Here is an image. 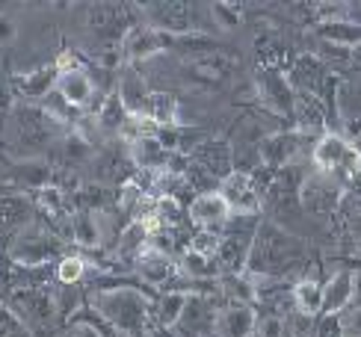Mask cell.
<instances>
[{
	"instance_id": "cell-1",
	"label": "cell",
	"mask_w": 361,
	"mask_h": 337,
	"mask_svg": "<svg viewBox=\"0 0 361 337\" xmlns=\"http://www.w3.org/2000/svg\"><path fill=\"white\" fill-rule=\"evenodd\" d=\"M305 260V243L284 231L279 222H261L255 228L252 249L246 260V275L261 284L267 278H281V275L293 272Z\"/></svg>"
},
{
	"instance_id": "cell-2",
	"label": "cell",
	"mask_w": 361,
	"mask_h": 337,
	"mask_svg": "<svg viewBox=\"0 0 361 337\" xmlns=\"http://www.w3.org/2000/svg\"><path fill=\"white\" fill-rule=\"evenodd\" d=\"M92 308L122 334L137 337L148 326V299L133 287H113L92 293Z\"/></svg>"
},
{
	"instance_id": "cell-3",
	"label": "cell",
	"mask_w": 361,
	"mask_h": 337,
	"mask_svg": "<svg viewBox=\"0 0 361 337\" xmlns=\"http://www.w3.org/2000/svg\"><path fill=\"white\" fill-rule=\"evenodd\" d=\"M343 198H347L343 183L326 172H311L299 183V207H302L308 216H317V219L335 216V210L341 207Z\"/></svg>"
},
{
	"instance_id": "cell-4",
	"label": "cell",
	"mask_w": 361,
	"mask_h": 337,
	"mask_svg": "<svg viewBox=\"0 0 361 337\" xmlns=\"http://www.w3.org/2000/svg\"><path fill=\"white\" fill-rule=\"evenodd\" d=\"M255 92H258L261 104L279 118H293V101L296 89L290 86L288 74L279 68H261L255 74Z\"/></svg>"
},
{
	"instance_id": "cell-5",
	"label": "cell",
	"mask_w": 361,
	"mask_h": 337,
	"mask_svg": "<svg viewBox=\"0 0 361 337\" xmlns=\"http://www.w3.org/2000/svg\"><path fill=\"white\" fill-rule=\"evenodd\" d=\"M175 48V36L163 33V30H154V27H133L130 33L125 36L122 42V56L128 66H140V63H148L154 56H163Z\"/></svg>"
},
{
	"instance_id": "cell-6",
	"label": "cell",
	"mask_w": 361,
	"mask_h": 337,
	"mask_svg": "<svg viewBox=\"0 0 361 337\" xmlns=\"http://www.w3.org/2000/svg\"><path fill=\"white\" fill-rule=\"evenodd\" d=\"M15 125H18V140L27 151H42L54 142L59 121H54L44 113V106L24 104L15 110Z\"/></svg>"
},
{
	"instance_id": "cell-7",
	"label": "cell",
	"mask_w": 361,
	"mask_h": 337,
	"mask_svg": "<svg viewBox=\"0 0 361 337\" xmlns=\"http://www.w3.org/2000/svg\"><path fill=\"white\" fill-rule=\"evenodd\" d=\"M56 255H59V243L44 231H21L9 249V257L24 269L48 266L51 257H56Z\"/></svg>"
},
{
	"instance_id": "cell-8",
	"label": "cell",
	"mask_w": 361,
	"mask_h": 337,
	"mask_svg": "<svg viewBox=\"0 0 361 337\" xmlns=\"http://www.w3.org/2000/svg\"><path fill=\"white\" fill-rule=\"evenodd\" d=\"M302 133L296 130H279V133H267L261 145H258V163L273 168V172H279V168L284 166H293L296 157L302 154Z\"/></svg>"
},
{
	"instance_id": "cell-9",
	"label": "cell",
	"mask_w": 361,
	"mask_h": 337,
	"mask_svg": "<svg viewBox=\"0 0 361 337\" xmlns=\"http://www.w3.org/2000/svg\"><path fill=\"white\" fill-rule=\"evenodd\" d=\"M216 192L225 198V202H228L231 216H255V213L264 207L261 195L255 192V187H252V175L240 172V168H234L228 178L219 180Z\"/></svg>"
},
{
	"instance_id": "cell-10",
	"label": "cell",
	"mask_w": 361,
	"mask_h": 337,
	"mask_svg": "<svg viewBox=\"0 0 361 337\" xmlns=\"http://www.w3.org/2000/svg\"><path fill=\"white\" fill-rule=\"evenodd\" d=\"M190 163L219 183L234 172V148L225 140H204L190 151Z\"/></svg>"
},
{
	"instance_id": "cell-11",
	"label": "cell",
	"mask_w": 361,
	"mask_h": 337,
	"mask_svg": "<svg viewBox=\"0 0 361 337\" xmlns=\"http://www.w3.org/2000/svg\"><path fill=\"white\" fill-rule=\"evenodd\" d=\"M187 219L195 225V231H216L219 234V228H225L231 219V207L216 190L202 192L187 204Z\"/></svg>"
},
{
	"instance_id": "cell-12",
	"label": "cell",
	"mask_w": 361,
	"mask_h": 337,
	"mask_svg": "<svg viewBox=\"0 0 361 337\" xmlns=\"http://www.w3.org/2000/svg\"><path fill=\"white\" fill-rule=\"evenodd\" d=\"M216 326H219L216 305L210 302L207 296L192 293L190 302H187V308H184V317H180V323L175 329L180 334H187V337H214Z\"/></svg>"
},
{
	"instance_id": "cell-13",
	"label": "cell",
	"mask_w": 361,
	"mask_h": 337,
	"mask_svg": "<svg viewBox=\"0 0 361 337\" xmlns=\"http://www.w3.org/2000/svg\"><path fill=\"white\" fill-rule=\"evenodd\" d=\"M187 78L207 86H225L234 78V59L216 51L202 56H187Z\"/></svg>"
},
{
	"instance_id": "cell-14",
	"label": "cell",
	"mask_w": 361,
	"mask_h": 337,
	"mask_svg": "<svg viewBox=\"0 0 361 337\" xmlns=\"http://www.w3.org/2000/svg\"><path fill=\"white\" fill-rule=\"evenodd\" d=\"M145 24L178 39V36L192 33V12L187 4H148Z\"/></svg>"
},
{
	"instance_id": "cell-15",
	"label": "cell",
	"mask_w": 361,
	"mask_h": 337,
	"mask_svg": "<svg viewBox=\"0 0 361 337\" xmlns=\"http://www.w3.org/2000/svg\"><path fill=\"white\" fill-rule=\"evenodd\" d=\"M12 314L21 319L27 326H36V323H48L54 317V296L42 293L36 287H18L12 293Z\"/></svg>"
},
{
	"instance_id": "cell-16",
	"label": "cell",
	"mask_w": 361,
	"mask_h": 337,
	"mask_svg": "<svg viewBox=\"0 0 361 337\" xmlns=\"http://www.w3.org/2000/svg\"><path fill=\"white\" fill-rule=\"evenodd\" d=\"M288 80L296 92H311L320 98V89L329 80V68L317 54H299L288 68Z\"/></svg>"
},
{
	"instance_id": "cell-17",
	"label": "cell",
	"mask_w": 361,
	"mask_h": 337,
	"mask_svg": "<svg viewBox=\"0 0 361 337\" xmlns=\"http://www.w3.org/2000/svg\"><path fill=\"white\" fill-rule=\"evenodd\" d=\"M355 287H358L355 269L335 272L332 278L323 284V311H320V317H341L350 308V302L355 296Z\"/></svg>"
},
{
	"instance_id": "cell-18",
	"label": "cell",
	"mask_w": 361,
	"mask_h": 337,
	"mask_svg": "<svg viewBox=\"0 0 361 337\" xmlns=\"http://www.w3.org/2000/svg\"><path fill=\"white\" fill-rule=\"evenodd\" d=\"M293 121H296V133L314 136V133H326V104L323 98L311 95V92H296L293 101Z\"/></svg>"
},
{
	"instance_id": "cell-19",
	"label": "cell",
	"mask_w": 361,
	"mask_h": 337,
	"mask_svg": "<svg viewBox=\"0 0 361 337\" xmlns=\"http://www.w3.org/2000/svg\"><path fill=\"white\" fill-rule=\"evenodd\" d=\"M137 272H140V278L145 284L163 290V293H166V290L175 284V278L180 275V269H178V264H175L172 257L157 255V252H148V249L137 257Z\"/></svg>"
},
{
	"instance_id": "cell-20",
	"label": "cell",
	"mask_w": 361,
	"mask_h": 337,
	"mask_svg": "<svg viewBox=\"0 0 361 337\" xmlns=\"http://www.w3.org/2000/svg\"><path fill=\"white\" fill-rule=\"evenodd\" d=\"M56 92L63 95V101L74 110H89V104L95 98V83L89 78L86 68H71V71H63L56 80Z\"/></svg>"
},
{
	"instance_id": "cell-21",
	"label": "cell",
	"mask_w": 361,
	"mask_h": 337,
	"mask_svg": "<svg viewBox=\"0 0 361 337\" xmlns=\"http://www.w3.org/2000/svg\"><path fill=\"white\" fill-rule=\"evenodd\" d=\"M252 234H225L219 237V249L214 255V260L219 264L222 275H231V272H243L246 269V260H249V249H252Z\"/></svg>"
},
{
	"instance_id": "cell-22",
	"label": "cell",
	"mask_w": 361,
	"mask_h": 337,
	"mask_svg": "<svg viewBox=\"0 0 361 337\" xmlns=\"http://www.w3.org/2000/svg\"><path fill=\"white\" fill-rule=\"evenodd\" d=\"M113 89H116V95L122 98L125 110H128L130 116H142V106H145L148 95H152V89H148L145 78H142L137 68L128 66L122 74H118V83H116Z\"/></svg>"
},
{
	"instance_id": "cell-23",
	"label": "cell",
	"mask_w": 361,
	"mask_h": 337,
	"mask_svg": "<svg viewBox=\"0 0 361 337\" xmlns=\"http://www.w3.org/2000/svg\"><path fill=\"white\" fill-rule=\"evenodd\" d=\"M255 329H258V314H255L252 305L231 302L228 308L219 314L216 331L222 337H255Z\"/></svg>"
},
{
	"instance_id": "cell-24",
	"label": "cell",
	"mask_w": 361,
	"mask_h": 337,
	"mask_svg": "<svg viewBox=\"0 0 361 337\" xmlns=\"http://www.w3.org/2000/svg\"><path fill=\"white\" fill-rule=\"evenodd\" d=\"M128 154H130L133 166H137L140 172H145V175H160L163 168H166V160H169V154L163 151V145L154 140V133L140 136L137 142H130Z\"/></svg>"
},
{
	"instance_id": "cell-25",
	"label": "cell",
	"mask_w": 361,
	"mask_h": 337,
	"mask_svg": "<svg viewBox=\"0 0 361 337\" xmlns=\"http://www.w3.org/2000/svg\"><path fill=\"white\" fill-rule=\"evenodd\" d=\"M133 172H137V166H133L130 154H122L118 148L101 151L98 160H95V175L104 183H118V187H122L125 180L133 178Z\"/></svg>"
},
{
	"instance_id": "cell-26",
	"label": "cell",
	"mask_w": 361,
	"mask_h": 337,
	"mask_svg": "<svg viewBox=\"0 0 361 337\" xmlns=\"http://www.w3.org/2000/svg\"><path fill=\"white\" fill-rule=\"evenodd\" d=\"M128 118H130V113L125 110L122 98L116 95V89H110L107 95H104V101L98 104V110H95V128L104 130L107 136H122Z\"/></svg>"
},
{
	"instance_id": "cell-27",
	"label": "cell",
	"mask_w": 361,
	"mask_h": 337,
	"mask_svg": "<svg viewBox=\"0 0 361 337\" xmlns=\"http://www.w3.org/2000/svg\"><path fill=\"white\" fill-rule=\"evenodd\" d=\"M56 80H59L56 66H42V68H33V71L21 74L15 86H18L21 98H27V101H44L56 89Z\"/></svg>"
},
{
	"instance_id": "cell-28",
	"label": "cell",
	"mask_w": 361,
	"mask_h": 337,
	"mask_svg": "<svg viewBox=\"0 0 361 337\" xmlns=\"http://www.w3.org/2000/svg\"><path fill=\"white\" fill-rule=\"evenodd\" d=\"M320 42H329V44H341V48H358L361 44V24L353 21V18H343V21H320L314 27Z\"/></svg>"
},
{
	"instance_id": "cell-29",
	"label": "cell",
	"mask_w": 361,
	"mask_h": 337,
	"mask_svg": "<svg viewBox=\"0 0 361 337\" xmlns=\"http://www.w3.org/2000/svg\"><path fill=\"white\" fill-rule=\"evenodd\" d=\"M178 269H180V275L184 278H190V281H219V275H222V269H219V264L210 255H202V252H192V249H184V255H180V260H178Z\"/></svg>"
},
{
	"instance_id": "cell-30",
	"label": "cell",
	"mask_w": 361,
	"mask_h": 337,
	"mask_svg": "<svg viewBox=\"0 0 361 337\" xmlns=\"http://www.w3.org/2000/svg\"><path fill=\"white\" fill-rule=\"evenodd\" d=\"M142 118H148L154 128L178 125V98L172 92H152L142 106Z\"/></svg>"
},
{
	"instance_id": "cell-31",
	"label": "cell",
	"mask_w": 361,
	"mask_h": 337,
	"mask_svg": "<svg viewBox=\"0 0 361 337\" xmlns=\"http://www.w3.org/2000/svg\"><path fill=\"white\" fill-rule=\"evenodd\" d=\"M290 299H293V308L299 317H320L323 311V284L314 281V278H302L296 281L290 290Z\"/></svg>"
},
{
	"instance_id": "cell-32",
	"label": "cell",
	"mask_w": 361,
	"mask_h": 337,
	"mask_svg": "<svg viewBox=\"0 0 361 337\" xmlns=\"http://www.w3.org/2000/svg\"><path fill=\"white\" fill-rule=\"evenodd\" d=\"M216 287L222 290V296H228L231 302H240V305H252V302H258V284H255L246 272L219 275Z\"/></svg>"
},
{
	"instance_id": "cell-33",
	"label": "cell",
	"mask_w": 361,
	"mask_h": 337,
	"mask_svg": "<svg viewBox=\"0 0 361 337\" xmlns=\"http://www.w3.org/2000/svg\"><path fill=\"white\" fill-rule=\"evenodd\" d=\"M71 240L78 243L80 249H86V252L101 249V231H98L95 213H89V210L74 213V216H71Z\"/></svg>"
},
{
	"instance_id": "cell-34",
	"label": "cell",
	"mask_w": 361,
	"mask_h": 337,
	"mask_svg": "<svg viewBox=\"0 0 361 337\" xmlns=\"http://www.w3.org/2000/svg\"><path fill=\"white\" fill-rule=\"evenodd\" d=\"M15 178H18L21 183H27V187H33V190L39 192V190H44V187H51L54 168H51V163H44V160L27 157V160H21L18 166H15Z\"/></svg>"
},
{
	"instance_id": "cell-35",
	"label": "cell",
	"mask_w": 361,
	"mask_h": 337,
	"mask_svg": "<svg viewBox=\"0 0 361 337\" xmlns=\"http://www.w3.org/2000/svg\"><path fill=\"white\" fill-rule=\"evenodd\" d=\"M190 302V293H180V290H172V293H163L157 302V323L160 329H175L184 317V308Z\"/></svg>"
},
{
	"instance_id": "cell-36",
	"label": "cell",
	"mask_w": 361,
	"mask_h": 337,
	"mask_svg": "<svg viewBox=\"0 0 361 337\" xmlns=\"http://www.w3.org/2000/svg\"><path fill=\"white\" fill-rule=\"evenodd\" d=\"M33 216V204L21 195H4L0 198V225L4 228H24Z\"/></svg>"
},
{
	"instance_id": "cell-37",
	"label": "cell",
	"mask_w": 361,
	"mask_h": 337,
	"mask_svg": "<svg viewBox=\"0 0 361 337\" xmlns=\"http://www.w3.org/2000/svg\"><path fill=\"white\" fill-rule=\"evenodd\" d=\"M59 154H63V160L71 166V163H83L92 157V142L86 140V136L80 130H71L63 136V142H59Z\"/></svg>"
},
{
	"instance_id": "cell-38",
	"label": "cell",
	"mask_w": 361,
	"mask_h": 337,
	"mask_svg": "<svg viewBox=\"0 0 361 337\" xmlns=\"http://www.w3.org/2000/svg\"><path fill=\"white\" fill-rule=\"evenodd\" d=\"M54 275H56V281L66 284V287L80 284L86 278V260L80 255H63L59 257V264H56V269H54Z\"/></svg>"
},
{
	"instance_id": "cell-39",
	"label": "cell",
	"mask_w": 361,
	"mask_h": 337,
	"mask_svg": "<svg viewBox=\"0 0 361 337\" xmlns=\"http://www.w3.org/2000/svg\"><path fill=\"white\" fill-rule=\"evenodd\" d=\"M210 18L216 21L219 30H237L240 24H243V6L228 4V0H219V4H210Z\"/></svg>"
},
{
	"instance_id": "cell-40",
	"label": "cell",
	"mask_w": 361,
	"mask_h": 337,
	"mask_svg": "<svg viewBox=\"0 0 361 337\" xmlns=\"http://www.w3.org/2000/svg\"><path fill=\"white\" fill-rule=\"evenodd\" d=\"M36 204H39V210L48 213L51 219H59V216H66V213H68L66 195H63V190H59V187H54V183L36 192Z\"/></svg>"
},
{
	"instance_id": "cell-41",
	"label": "cell",
	"mask_w": 361,
	"mask_h": 337,
	"mask_svg": "<svg viewBox=\"0 0 361 337\" xmlns=\"http://www.w3.org/2000/svg\"><path fill=\"white\" fill-rule=\"evenodd\" d=\"M145 249L172 257L178 249V231L175 228H154V231H148V237H145Z\"/></svg>"
},
{
	"instance_id": "cell-42",
	"label": "cell",
	"mask_w": 361,
	"mask_h": 337,
	"mask_svg": "<svg viewBox=\"0 0 361 337\" xmlns=\"http://www.w3.org/2000/svg\"><path fill=\"white\" fill-rule=\"evenodd\" d=\"M154 202H157V222H160V225L175 228L180 219L187 216L178 198H154Z\"/></svg>"
},
{
	"instance_id": "cell-43",
	"label": "cell",
	"mask_w": 361,
	"mask_h": 337,
	"mask_svg": "<svg viewBox=\"0 0 361 337\" xmlns=\"http://www.w3.org/2000/svg\"><path fill=\"white\" fill-rule=\"evenodd\" d=\"M255 337H290V323L279 314H267L264 319H258Z\"/></svg>"
},
{
	"instance_id": "cell-44",
	"label": "cell",
	"mask_w": 361,
	"mask_h": 337,
	"mask_svg": "<svg viewBox=\"0 0 361 337\" xmlns=\"http://www.w3.org/2000/svg\"><path fill=\"white\" fill-rule=\"evenodd\" d=\"M187 249L214 257L216 249H219V234H216V231H195V234L190 237V243H187Z\"/></svg>"
},
{
	"instance_id": "cell-45",
	"label": "cell",
	"mask_w": 361,
	"mask_h": 337,
	"mask_svg": "<svg viewBox=\"0 0 361 337\" xmlns=\"http://www.w3.org/2000/svg\"><path fill=\"white\" fill-rule=\"evenodd\" d=\"M314 337H347L341 317H320L317 326H314Z\"/></svg>"
},
{
	"instance_id": "cell-46",
	"label": "cell",
	"mask_w": 361,
	"mask_h": 337,
	"mask_svg": "<svg viewBox=\"0 0 361 337\" xmlns=\"http://www.w3.org/2000/svg\"><path fill=\"white\" fill-rule=\"evenodd\" d=\"M314 9H317L320 21H343L347 18L350 4H314Z\"/></svg>"
},
{
	"instance_id": "cell-47",
	"label": "cell",
	"mask_w": 361,
	"mask_h": 337,
	"mask_svg": "<svg viewBox=\"0 0 361 337\" xmlns=\"http://www.w3.org/2000/svg\"><path fill=\"white\" fill-rule=\"evenodd\" d=\"M15 39H18V24H15L9 15H0V48L12 44Z\"/></svg>"
},
{
	"instance_id": "cell-48",
	"label": "cell",
	"mask_w": 361,
	"mask_h": 337,
	"mask_svg": "<svg viewBox=\"0 0 361 337\" xmlns=\"http://www.w3.org/2000/svg\"><path fill=\"white\" fill-rule=\"evenodd\" d=\"M68 337H104V331L92 323H86V319H78V323L68 329Z\"/></svg>"
},
{
	"instance_id": "cell-49",
	"label": "cell",
	"mask_w": 361,
	"mask_h": 337,
	"mask_svg": "<svg viewBox=\"0 0 361 337\" xmlns=\"http://www.w3.org/2000/svg\"><path fill=\"white\" fill-rule=\"evenodd\" d=\"M341 323H343V334L347 337H361V308L350 311L347 319H341Z\"/></svg>"
},
{
	"instance_id": "cell-50",
	"label": "cell",
	"mask_w": 361,
	"mask_h": 337,
	"mask_svg": "<svg viewBox=\"0 0 361 337\" xmlns=\"http://www.w3.org/2000/svg\"><path fill=\"white\" fill-rule=\"evenodd\" d=\"M350 237H353L355 246L361 249V210L353 213V219H350Z\"/></svg>"
},
{
	"instance_id": "cell-51",
	"label": "cell",
	"mask_w": 361,
	"mask_h": 337,
	"mask_svg": "<svg viewBox=\"0 0 361 337\" xmlns=\"http://www.w3.org/2000/svg\"><path fill=\"white\" fill-rule=\"evenodd\" d=\"M353 66L361 68V44H358V48H353Z\"/></svg>"
}]
</instances>
